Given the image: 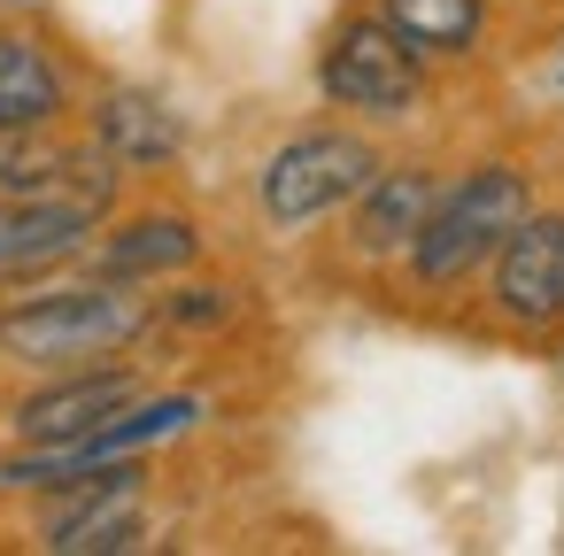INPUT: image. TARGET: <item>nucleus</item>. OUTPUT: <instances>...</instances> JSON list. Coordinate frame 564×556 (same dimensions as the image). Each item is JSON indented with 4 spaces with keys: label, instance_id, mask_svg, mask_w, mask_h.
<instances>
[{
    "label": "nucleus",
    "instance_id": "1",
    "mask_svg": "<svg viewBox=\"0 0 564 556\" xmlns=\"http://www.w3.org/2000/svg\"><path fill=\"white\" fill-rule=\"evenodd\" d=\"M155 340V294L101 279V271H55L40 286L0 294V363L40 379V371H86L124 363Z\"/></svg>",
    "mask_w": 564,
    "mask_h": 556
},
{
    "label": "nucleus",
    "instance_id": "2",
    "mask_svg": "<svg viewBox=\"0 0 564 556\" xmlns=\"http://www.w3.org/2000/svg\"><path fill=\"white\" fill-rule=\"evenodd\" d=\"M533 201H541V194H533V163H525V155H471V163L441 171V194H433L417 240H410L402 263H394L402 286L425 294V302L464 294Z\"/></svg>",
    "mask_w": 564,
    "mask_h": 556
},
{
    "label": "nucleus",
    "instance_id": "3",
    "mask_svg": "<svg viewBox=\"0 0 564 556\" xmlns=\"http://www.w3.org/2000/svg\"><path fill=\"white\" fill-rule=\"evenodd\" d=\"M379 163H387L379 132H364V124H348V117L302 124V132H286V140L256 163L248 209H256V225H263L271 240H310L317 225H333V217L364 194V178H371Z\"/></svg>",
    "mask_w": 564,
    "mask_h": 556
},
{
    "label": "nucleus",
    "instance_id": "4",
    "mask_svg": "<svg viewBox=\"0 0 564 556\" xmlns=\"http://www.w3.org/2000/svg\"><path fill=\"white\" fill-rule=\"evenodd\" d=\"M433 63H417L371 9H348L317 40V101L364 132H402L433 109Z\"/></svg>",
    "mask_w": 564,
    "mask_h": 556
},
{
    "label": "nucleus",
    "instance_id": "5",
    "mask_svg": "<svg viewBox=\"0 0 564 556\" xmlns=\"http://www.w3.org/2000/svg\"><path fill=\"white\" fill-rule=\"evenodd\" d=\"M155 541V471L148 456L86 464L32 494V548L47 556H132Z\"/></svg>",
    "mask_w": 564,
    "mask_h": 556
},
{
    "label": "nucleus",
    "instance_id": "6",
    "mask_svg": "<svg viewBox=\"0 0 564 556\" xmlns=\"http://www.w3.org/2000/svg\"><path fill=\"white\" fill-rule=\"evenodd\" d=\"M479 286H487L479 302H487V317H495L502 332H518V340H556V332H564V209L533 201V209L510 225V240L487 255Z\"/></svg>",
    "mask_w": 564,
    "mask_h": 556
},
{
    "label": "nucleus",
    "instance_id": "7",
    "mask_svg": "<svg viewBox=\"0 0 564 556\" xmlns=\"http://www.w3.org/2000/svg\"><path fill=\"white\" fill-rule=\"evenodd\" d=\"M202 263H209V225L186 201H163V194L117 201L94 225V248H86V271L124 279V286H148V294L171 286V279H186V271H202Z\"/></svg>",
    "mask_w": 564,
    "mask_h": 556
},
{
    "label": "nucleus",
    "instance_id": "8",
    "mask_svg": "<svg viewBox=\"0 0 564 556\" xmlns=\"http://www.w3.org/2000/svg\"><path fill=\"white\" fill-rule=\"evenodd\" d=\"M148 386V371L124 363H86V371H40L24 394L0 402V433L17 448H78L86 433H101L132 394Z\"/></svg>",
    "mask_w": 564,
    "mask_h": 556
},
{
    "label": "nucleus",
    "instance_id": "9",
    "mask_svg": "<svg viewBox=\"0 0 564 556\" xmlns=\"http://www.w3.org/2000/svg\"><path fill=\"white\" fill-rule=\"evenodd\" d=\"M78 132L140 186V178H163L186 163L194 132H186V109H171L155 86H132V78H109L78 101Z\"/></svg>",
    "mask_w": 564,
    "mask_h": 556
},
{
    "label": "nucleus",
    "instance_id": "10",
    "mask_svg": "<svg viewBox=\"0 0 564 556\" xmlns=\"http://www.w3.org/2000/svg\"><path fill=\"white\" fill-rule=\"evenodd\" d=\"M433 194H441V163H433V155H387V163L364 178V194L333 217L348 263H364V271H394L402 248L417 240Z\"/></svg>",
    "mask_w": 564,
    "mask_h": 556
},
{
    "label": "nucleus",
    "instance_id": "11",
    "mask_svg": "<svg viewBox=\"0 0 564 556\" xmlns=\"http://www.w3.org/2000/svg\"><path fill=\"white\" fill-rule=\"evenodd\" d=\"M78 63L32 32V24H0V132H40V124H78Z\"/></svg>",
    "mask_w": 564,
    "mask_h": 556
},
{
    "label": "nucleus",
    "instance_id": "12",
    "mask_svg": "<svg viewBox=\"0 0 564 556\" xmlns=\"http://www.w3.org/2000/svg\"><path fill=\"white\" fill-rule=\"evenodd\" d=\"M94 225L101 217H86L78 201H0V294L78 271L94 248Z\"/></svg>",
    "mask_w": 564,
    "mask_h": 556
},
{
    "label": "nucleus",
    "instance_id": "13",
    "mask_svg": "<svg viewBox=\"0 0 564 556\" xmlns=\"http://www.w3.org/2000/svg\"><path fill=\"white\" fill-rule=\"evenodd\" d=\"M364 9L433 70H464L487 55L495 32V0H364Z\"/></svg>",
    "mask_w": 564,
    "mask_h": 556
},
{
    "label": "nucleus",
    "instance_id": "14",
    "mask_svg": "<svg viewBox=\"0 0 564 556\" xmlns=\"http://www.w3.org/2000/svg\"><path fill=\"white\" fill-rule=\"evenodd\" d=\"M240 286L232 279H202V271H186V279H171V286H155V340L163 332H178V340H217V332H232L240 325Z\"/></svg>",
    "mask_w": 564,
    "mask_h": 556
},
{
    "label": "nucleus",
    "instance_id": "15",
    "mask_svg": "<svg viewBox=\"0 0 564 556\" xmlns=\"http://www.w3.org/2000/svg\"><path fill=\"white\" fill-rule=\"evenodd\" d=\"M518 9H549V0H518Z\"/></svg>",
    "mask_w": 564,
    "mask_h": 556
},
{
    "label": "nucleus",
    "instance_id": "16",
    "mask_svg": "<svg viewBox=\"0 0 564 556\" xmlns=\"http://www.w3.org/2000/svg\"><path fill=\"white\" fill-rule=\"evenodd\" d=\"M556 78H564V63H556Z\"/></svg>",
    "mask_w": 564,
    "mask_h": 556
}]
</instances>
